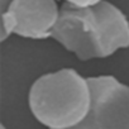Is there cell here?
<instances>
[{"label": "cell", "instance_id": "obj_3", "mask_svg": "<svg viewBox=\"0 0 129 129\" xmlns=\"http://www.w3.org/2000/svg\"><path fill=\"white\" fill-rule=\"evenodd\" d=\"M89 80L91 108L72 129H129V86L110 75L91 76Z\"/></svg>", "mask_w": 129, "mask_h": 129}, {"label": "cell", "instance_id": "obj_7", "mask_svg": "<svg viewBox=\"0 0 129 129\" xmlns=\"http://www.w3.org/2000/svg\"><path fill=\"white\" fill-rule=\"evenodd\" d=\"M0 129H8V128H7L4 124H2V125H0Z\"/></svg>", "mask_w": 129, "mask_h": 129}, {"label": "cell", "instance_id": "obj_4", "mask_svg": "<svg viewBox=\"0 0 129 129\" xmlns=\"http://www.w3.org/2000/svg\"><path fill=\"white\" fill-rule=\"evenodd\" d=\"M61 14L58 0H14L2 12L0 39L15 34L28 39L52 38Z\"/></svg>", "mask_w": 129, "mask_h": 129}, {"label": "cell", "instance_id": "obj_5", "mask_svg": "<svg viewBox=\"0 0 129 129\" xmlns=\"http://www.w3.org/2000/svg\"><path fill=\"white\" fill-rule=\"evenodd\" d=\"M100 2H103V0H62V3L72 4L76 7H90V5H95Z\"/></svg>", "mask_w": 129, "mask_h": 129}, {"label": "cell", "instance_id": "obj_2", "mask_svg": "<svg viewBox=\"0 0 129 129\" xmlns=\"http://www.w3.org/2000/svg\"><path fill=\"white\" fill-rule=\"evenodd\" d=\"M92 91L89 77L74 69H61L34 80L28 91V106L47 129H72L89 114Z\"/></svg>", "mask_w": 129, "mask_h": 129}, {"label": "cell", "instance_id": "obj_6", "mask_svg": "<svg viewBox=\"0 0 129 129\" xmlns=\"http://www.w3.org/2000/svg\"><path fill=\"white\" fill-rule=\"evenodd\" d=\"M13 2L14 0H0V9H2V12H4Z\"/></svg>", "mask_w": 129, "mask_h": 129}, {"label": "cell", "instance_id": "obj_1", "mask_svg": "<svg viewBox=\"0 0 129 129\" xmlns=\"http://www.w3.org/2000/svg\"><path fill=\"white\" fill-rule=\"evenodd\" d=\"M52 39L81 61L108 58L129 47V20L108 0L90 7L62 3Z\"/></svg>", "mask_w": 129, "mask_h": 129}]
</instances>
